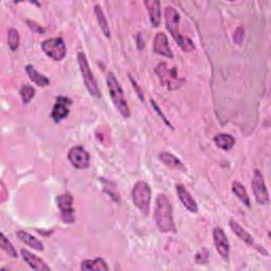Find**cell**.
<instances>
[{"instance_id": "1", "label": "cell", "mask_w": 271, "mask_h": 271, "mask_svg": "<svg viewBox=\"0 0 271 271\" xmlns=\"http://www.w3.org/2000/svg\"><path fill=\"white\" fill-rule=\"evenodd\" d=\"M155 222L158 229L164 233H175L176 226L173 218V210L171 202L164 194L158 195L155 206Z\"/></svg>"}, {"instance_id": "2", "label": "cell", "mask_w": 271, "mask_h": 271, "mask_svg": "<svg viewBox=\"0 0 271 271\" xmlns=\"http://www.w3.org/2000/svg\"><path fill=\"white\" fill-rule=\"evenodd\" d=\"M164 17H165L166 29L169 33H171V35L173 36L177 45L184 51V52H190V51H193L195 49L193 42L188 37L182 36L180 34L179 13L173 7H167L164 11Z\"/></svg>"}, {"instance_id": "3", "label": "cell", "mask_w": 271, "mask_h": 271, "mask_svg": "<svg viewBox=\"0 0 271 271\" xmlns=\"http://www.w3.org/2000/svg\"><path fill=\"white\" fill-rule=\"evenodd\" d=\"M106 81H107V88L109 91V95L111 98L113 105L124 118H129L130 110L124 95V91L121 87L120 83L118 82L114 73L109 72L107 74Z\"/></svg>"}, {"instance_id": "4", "label": "cell", "mask_w": 271, "mask_h": 271, "mask_svg": "<svg viewBox=\"0 0 271 271\" xmlns=\"http://www.w3.org/2000/svg\"><path fill=\"white\" fill-rule=\"evenodd\" d=\"M131 196L133 205L142 212V214L147 216L150 209L151 198V190L148 183L145 181H138L133 185Z\"/></svg>"}, {"instance_id": "5", "label": "cell", "mask_w": 271, "mask_h": 271, "mask_svg": "<svg viewBox=\"0 0 271 271\" xmlns=\"http://www.w3.org/2000/svg\"><path fill=\"white\" fill-rule=\"evenodd\" d=\"M78 62H79V65H80V69H81V72H82L84 84H85V86H86L88 92L92 96L100 98L101 93H100L98 83H96V80H95L91 69H90V66L88 64L86 55H85L83 52H79Z\"/></svg>"}, {"instance_id": "6", "label": "cell", "mask_w": 271, "mask_h": 271, "mask_svg": "<svg viewBox=\"0 0 271 271\" xmlns=\"http://www.w3.org/2000/svg\"><path fill=\"white\" fill-rule=\"evenodd\" d=\"M157 75L160 79L161 84L166 88L175 90L183 84V80L179 79L176 68H169L166 63H160L155 69Z\"/></svg>"}, {"instance_id": "7", "label": "cell", "mask_w": 271, "mask_h": 271, "mask_svg": "<svg viewBox=\"0 0 271 271\" xmlns=\"http://www.w3.org/2000/svg\"><path fill=\"white\" fill-rule=\"evenodd\" d=\"M42 50L55 62H60L65 59L67 54V48L62 37L49 38L42 43Z\"/></svg>"}, {"instance_id": "8", "label": "cell", "mask_w": 271, "mask_h": 271, "mask_svg": "<svg viewBox=\"0 0 271 271\" xmlns=\"http://www.w3.org/2000/svg\"><path fill=\"white\" fill-rule=\"evenodd\" d=\"M251 185H252V192L259 205H262V206L267 205V203L269 202L268 190H267L264 177L258 168L254 169Z\"/></svg>"}, {"instance_id": "9", "label": "cell", "mask_w": 271, "mask_h": 271, "mask_svg": "<svg viewBox=\"0 0 271 271\" xmlns=\"http://www.w3.org/2000/svg\"><path fill=\"white\" fill-rule=\"evenodd\" d=\"M57 207L61 210V216L65 224H72L75 220L73 196L70 193H65L56 198Z\"/></svg>"}, {"instance_id": "10", "label": "cell", "mask_w": 271, "mask_h": 271, "mask_svg": "<svg viewBox=\"0 0 271 271\" xmlns=\"http://www.w3.org/2000/svg\"><path fill=\"white\" fill-rule=\"evenodd\" d=\"M68 159L78 169L88 168L90 164V157L88 151L82 146L72 147L69 152H68Z\"/></svg>"}, {"instance_id": "11", "label": "cell", "mask_w": 271, "mask_h": 271, "mask_svg": "<svg viewBox=\"0 0 271 271\" xmlns=\"http://www.w3.org/2000/svg\"><path fill=\"white\" fill-rule=\"evenodd\" d=\"M72 105L71 99L67 96H57L56 102L51 111V118L55 123H60L64 119H66L70 112V106Z\"/></svg>"}, {"instance_id": "12", "label": "cell", "mask_w": 271, "mask_h": 271, "mask_svg": "<svg viewBox=\"0 0 271 271\" xmlns=\"http://www.w3.org/2000/svg\"><path fill=\"white\" fill-rule=\"evenodd\" d=\"M213 240H214L215 248L219 253V256L225 261H228L230 256V243L228 241V237L225 231L222 228L216 227L213 231Z\"/></svg>"}, {"instance_id": "13", "label": "cell", "mask_w": 271, "mask_h": 271, "mask_svg": "<svg viewBox=\"0 0 271 271\" xmlns=\"http://www.w3.org/2000/svg\"><path fill=\"white\" fill-rule=\"evenodd\" d=\"M176 192L177 196L182 203V206L191 213H198V206L191 195V193L185 189V186L183 184H177L176 185Z\"/></svg>"}, {"instance_id": "14", "label": "cell", "mask_w": 271, "mask_h": 271, "mask_svg": "<svg viewBox=\"0 0 271 271\" xmlns=\"http://www.w3.org/2000/svg\"><path fill=\"white\" fill-rule=\"evenodd\" d=\"M154 51L162 56H165L167 59H173L174 54L169 47L167 36L165 35L164 32H158L154 40Z\"/></svg>"}, {"instance_id": "15", "label": "cell", "mask_w": 271, "mask_h": 271, "mask_svg": "<svg viewBox=\"0 0 271 271\" xmlns=\"http://www.w3.org/2000/svg\"><path fill=\"white\" fill-rule=\"evenodd\" d=\"M144 6L147 9L151 26L154 28H158L161 22L160 2H158V0H148V2H144Z\"/></svg>"}, {"instance_id": "16", "label": "cell", "mask_w": 271, "mask_h": 271, "mask_svg": "<svg viewBox=\"0 0 271 271\" xmlns=\"http://www.w3.org/2000/svg\"><path fill=\"white\" fill-rule=\"evenodd\" d=\"M22 257L24 259V261L34 270H37V271H49L51 270V268L38 257L34 256L33 253H31L30 251L23 249L21 251Z\"/></svg>"}, {"instance_id": "17", "label": "cell", "mask_w": 271, "mask_h": 271, "mask_svg": "<svg viewBox=\"0 0 271 271\" xmlns=\"http://www.w3.org/2000/svg\"><path fill=\"white\" fill-rule=\"evenodd\" d=\"M229 225H230V228L233 231V233L237 237H239L240 240H242L245 244H247L249 246H253V247L256 246V242H254V239L252 237V235L249 232H247L239 223L235 222L234 219H231Z\"/></svg>"}, {"instance_id": "18", "label": "cell", "mask_w": 271, "mask_h": 271, "mask_svg": "<svg viewBox=\"0 0 271 271\" xmlns=\"http://www.w3.org/2000/svg\"><path fill=\"white\" fill-rule=\"evenodd\" d=\"M16 235L20 239V241H22L24 244L28 245L32 249L37 250V251H44V249H45L44 244L40 240H37L35 236H33L32 234H30L29 232H26L24 230H20V231L16 232Z\"/></svg>"}, {"instance_id": "19", "label": "cell", "mask_w": 271, "mask_h": 271, "mask_svg": "<svg viewBox=\"0 0 271 271\" xmlns=\"http://www.w3.org/2000/svg\"><path fill=\"white\" fill-rule=\"evenodd\" d=\"M159 159L161 160L162 163H164L168 167L179 169V171H182V172L186 171L185 165L182 163V161L178 159L176 156H174L173 154H171V152H167V151L160 152Z\"/></svg>"}, {"instance_id": "20", "label": "cell", "mask_w": 271, "mask_h": 271, "mask_svg": "<svg viewBox=\"0 0 271 271\" xmlns=\"http://www.w3.org/2000/svg\"><path fill=\"white\" fill-rule=\"evenodd\" d=\"M26 72L29 75L30 80L34 84L37 85V86H40V87H47V86H49L50 80L46 75L40 73L33 66H31V65L26 66Z\"/></svg>"}, {"instance_id": "21", "label": "cell", "mask_w": 271, "mask_h": 271, "mask_svg": "<svg viewBox=\"0 0 271 271\" xmlns=\"http://www.w3.org/2000/svg\"><path fill=\"white\" fill-rule=\"evenodd\" d=\"M81 269L82 270H99V271H103V270H108L109 267L107 266V264H106L104 259L96 258L94 260H85V261H83Z\"/></svg>"}, {"instance_id": "22", "label": "cell", "mask_w": 271, "mask_h": 271, "mask_svg": "<svg viewBox=\"0 0 271 271\" xmlns=\"http://www.w3.org/2000/svg\"><path fill=\"white\" fill-rule=\"evenodd\" d=\"M214 142L217 147L222 148L224 150H230L235 144V139L232 137L231 134L218 133L215 136Z\"/></svg>"}, {"instance_id": "23", "label": "cell", "mask_w": 271, "mask_h": 271, "mask_svg": "<svg viewBox=\"0 0 271 271\" xmlns=\"http://www.w3.org/2000/svg\"><path fill=\"white\" fill-rule=\"evenodd\" d=\"M232 191L235 194V196L239 198L245 206L250 207V198L248 196V193L245 189V186L241 182L234 181L232 183Z\"/></svg>"}, {"instance_id": "24", "label": "cell", "mask_w": 271, "mask_h": 271, "mask_svg": "<svg viewBox=\"0 0 271 271\" xmlns=\"http://www.w3.org/2000/svg\"><path fill=\"white\" fill-rule=\"evenodd\" d=\"M94 14L98 18V22H99V25H100V28L102 30V32L104 33V35L107 37V38H110V30H109V26H108V23L106 21V17L104 15V12L103 10L101 9L100 6H94Z\"/></svg>"}, {"instance_id": "25", "label": "cell", "mask_w": 271, "mask_h": 271, "mask_svg": "<svg viewBox=\"0 0 271 271\" xmlns=\"http://www.w3.org/2000/svg\"><path fill=\"white\" fill-rule=\"evenodd\" d=\"M20 42H21V37L18 31L14 28H11L8 32V44L10 49L12 51H17V49L20 47Z\"/></svg>"}, {"instance_id": "26", "label": "cell", "mask_w": 271, "mask_h": 271, "mask_svg": "<svg viewBox=\"0 0 271 271\" xmlns=\"http://www.w3.org/2000/svg\"><path fill=\"white\" fill-rule=\"evenodd\" d=\"M0 244H2L3 250L6 251V253L8 254L9 257L14 258V259L18 257V254H17L16 249L14 248L12 243L9 241V239H7V236L4 233H2V237H0Z\"/></svg>"}, {"instance_id": "27", "label": "cell", "mask_w": 271, "mask_h": 271, "mask_svg": "<svg viewBox=\"0 0 271 271\" xmlns=\"http://www.w3.org/2000/svg\"><path fill=\"white\" fill-rule=\"evenodd\" d=\"M20 93L24 104H29L32 99L35 96V89L30 86V85H24V86L21 88Z\"/></svg>"}, {"instance_id": "28", "label": "cell", "mask_w": 271, "mask_h": 271, "mask_svg": "<svg viewBox=\"0 0 271 271\" xmlns=\"http://www.w3.org/2000/svg\"><path fill=\"white\" fill-rule=\"evenodd\" d=\"M195 262L198 264H207L209 262V251L205 248L199 250L195 257Z\"/></svg>"}, {"instance_id": "29", "label": "cell", "mask_w": 271, "mask_h": 271, "mask_svg": "<svg viewBox=\"0 0 271 271\" xmlns=\"http://www.w3.org/2000/svg\"><path fill=\"white\" fill-rule=\"evenodd\" d=\"M244 36H245V31H244V28L243 27H240L237 28L236 31H235V34H234V42L236 44L241 45L244 41Z\"/></svg>"}, {"instance_id": "30", "label": "cell", "mask_w": 271, "mask_h": 271, "mask_svg": "<svg viewBox=\"0 0 271 271\" xmlns=\"http://www.w3.org/2000/svg\"><path fill=\"white\" fill-rule=\"evenodd\" d=\"M28 25H29V27H30V29H31L32 31L36 32V33H38V34H42V33H44V32H45V29H44L42 26L37 25L36 23H33V22H28Z\"/></svg>"}, {"instance_id": "31", "label": "cell", "mask_w": 271, "mask_h": 271, "mask_svg": "<svg viewBox=\"0 0 271 271\" xmlns=\"http://www.w3.org/2000/svg\"><path fill=\"white\" fill-rule=\"evenodd\" d=\"M151 105H152V106H154V108L156 109V111L158 112V114H159V115H160V117L162 118V120H163V121H164V122H165V123H166V124H167V125H168L169 127H171V128H173V127H172V125H171V123H169V122L167 121V119H166V117H165V115H164V114H163V113H162V112L160 111V109H159V108H158V106L156 105V103H155V101H152V100H151Z\"/></svg>"}]
</instances>
